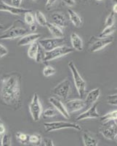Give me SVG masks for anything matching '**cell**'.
Listing matches in <instances>:
<instances>
[{
	"instance_id": "obj_12",
	"label": "cell",
	"mask_w": 117,
	"mask_h": 146,
	"mask_svg": "<svg viewBox=\"0 0 117 146\" xmlns=\"http://www.w3.org/2000/svg\"><path fill=\"white\" fill-rule=\"evenodd\" d=\"M0 11L8 12L10 13L15 15H22V14H25L27 12L32 11V10H28V9L14 7L12 5H7V4L5 3V2H3L2 0H0Z\"/></svg>"
},
{
	"instance_id": "obj_25",
	"label": "cell",
	"mask_w": 117,
	"mask_h": 146,
	"mask_svg": "<svg viewBox=\"0 0 117 146\" xmlns=\"http://www.w3.org/2000/svg\"><path fill=\"white\" fill-rule=\"evenodd\" d=\"M117 117V111L116 110H113V111L110 112V113H106V115H104L103 116L101 117V120L103 123L107 122L109 121H114V120H116Z\"/></svg>"
},
{
	"instance_id": "obj_21",
	"label": "cell",
	"mask_w": 117,
	"mask_h": 146,
	"mask_svg": "<svg viewBox=\"0 0 117 146\" xmlns=\"http://www.w3.org/2000/svg\"><path fill=\"white\" fill-rule=\"evenodd\" d=\"M46 27H47L51 35L55 38H63L64 37V34H63L62 29L60 28L59 27L54 24L53 23L47 22Z\"/></svg>"
},
{
	"instance_id": "obj_23",
	"label": "cell",
	"mask_w": 117,
	"mask_h": 146,
	"mask_svg": "<svg viewBox=\"0 0 117 146\" xmlns=\"http://www.w3.org/2000/svg\"><path fill=\"white\" fill-rule=\"evenodd\" d=\"M34 18L35 21L37 22L39 25L41 26V27H46L47 23V20L46 17L45 16V15L41 13V12L39 11V10H36L35 12L34 15Z\"/></svg>"
},
{
	"instance_id": "obj_26",
	"label": "cell",
	"mask_w": 117,
	"mask_h": 146,
	"mask_svg": "<svg viewBox=\"0 0 117 146\" xmlns=\"http://www.w3.org/2000/svg\"><path fill=\"white\" fill-rule=\"evenodd\" d=\"M31 144L34 145L35 146L40 145L41 143V136L38 134H34V135H29V139H28Z\"/></svg>"
},
{
	"instance_id": "obj_33",
	"label": "cell",
	"mask_w": 117,
	"mask_h": 146,
	"mask_svg": "<svg viewBox=\"0 0 117 146\" xmlns=\"http://www.w3.org/2000/svg\"><path fill=\"white\" fill-rule=\"evenodd\" d=\"M108 103L110 104L111 105H114V106H116L117 103V94H114L113 95H109L108 96Z\"/></svg>"
},
{
	"instance_id": "obj_45",
	"label": "cell",
	"mask_w": 117,
	"mask_h": 146,
	"mask_svg": "<svg viewBox=\"0 0 117 146\" xmlns=\"http://www.w3.org/2000/svg\"><path fill=\"white\" fill-rule=\"evenodd\" d=\"M114 2H116V0H114Z\"/></svg>"
},
{
	"instance_id": "obj_8",
	"label": "cell",
	"mask_w": 117,
	"mask_h": 146,
	"mask_svg": "<svg viewBox=\"0 0 117 146\" xmlns=\"http://www.w3.org/2000/svg\"><path fill=\"white\" fill-rule=\"evenodd\" d=\"M29 111L34 121H39L42 114V105L38 94H34L29 104Z\"/></svg>"
},
{
	"instance_id": "obj_44",
	"label": "cell",
	"mask_w": 117,
	"mask_h": 146,
	"mask_svg": "<svg viewBox=\"0 0 117 146\" xmlns=\"http://www.w3.org/2000/svg\"><path fill=\"white\" fill-rule=\"evenodd\" d=\"M96 1H103V0H96Z\"/></svg>"
},
{
	"instance_id": "obj_20",
	"label": "cell",
	"mask_w": 117,
	"mask_h": 146,
	"mask_svg": "<svg viewBox=\"0 0 117 146\" xmlns=\"http://www.w3.org/2000/svg\"><path fill=\"white\" fill-rule=\"evenodd\" d=\"M70 38H71L73 49L78 50V51H82L83 48H84V44H83V41L81 37L76 33L73 32V33H71V36H70Z\"/></svg>"
},
{
	"instance_id": "obj_37",
	"label": "cell",
	"mask_w": 117,
	"mask_h": 146,
	"mask_svg": "<svg viewBox=\"0 0 117 146\" xmlns=\"http://www.w3.org/2000/svg\"><path fill=\"white\" fill-rule=\"evenodd\" d=\"M12 5L14 7H20V5H21L22 0H11Z\"/></svg>"
},
{
	"instance_id": "obj_41",
	"label": "cell",
	"mask_w": 117,
	"mask_h": 146,
	"mask_svg": "<svg viewBox=\"0 0 117 146\" xmlns=\"http://www.w3.org/2000/svg\"><path fill=\"white\" fill-rule=\"evenodd\" d=\"M113 13H117V5H116V3L115 4V5H114V7H113Z\"/></svg>"
},
{
	"instance_id": "obj_36",
	"label": "cell",
	"mask_w": 117,
	"mask_h": 146,
	"mask_svg": "<svg viewBox=\"0 0 117 146\" xmlns=\"http://www.w3.org/2000/svg\"><path fill=\"white\" fill-rule=\"evenodd\" d=\"M44 143H45V146H54L53 141L52 139H49V138H45L44 139Z\"/></svg>"
},
{
	"instance_id": "obj_30",
	"label": "cell",
	"mask_w": 117,
	"mask_h": 146,
	"mask_svg": "<svg viewBox=\"0 0 117 146\" xmlns=\"http://www.w3.org/2000/svg\"><path fill=\"white\" fill-rule=\"evenodd\" d=\"M56 70L52 66H46L43 70V75L45 77H50L55 73Z\"/></svg>"
},
{
	"instance_id": "obj_15",
	"label": "cell",
	"mask_w": 117,
	"mask_h": 146,
	"mask_svg": "<svg viewBox=\"0 0 117 146\" xmlns=\"http://www.w3.org/2000/svg\"><path fill=\"white\" fill-rule=\"evenodd\" d=\"M49 102L53 106V108L56 110L57 111L59 112L64 118H69L70 115L68 113L67 110H66V107H65L64 104L58 99L55 98V97H50L49 98Z\"/></svg>"
},
{
	"instance_id": "obj_32",
	"label": "cell",
	"mask_w": 117,
	"mask_h": 146,
	"mask_svg": "<svg viewBox=\"0 0 117 146\" xmlns=\"http://www.w3.org/2000/svg\"><path fill=\"white\" fill-rule=\"evenodd\" d=\"M43 115L45 118H51V117H54L56 115V111L53 108H48V109L45 110L44 113H43Z\"/></svg>"
},
{
	"instance_id": "obj_7",
	"label": "cell",
	"mask_w": 117,
	"mask_h": 146,
	"mask_svg": "<svg viewBox=\"0 0 117 146\" xmlns=\"http://www.w3.org/2000/svg\"><path fill=\"white\" fill-rule=\"evenodd\" d=\"M71 89V82L68 78H66L53 88V94L62 100H66L69 96Z\"/></svg>"
},
{
	"instance_id": "obj_16",
	"label": "cell",
	"mask_w": 117,
	"mask_h": 146,
	"mask_svg": "<svg viewBox=\"0 0 117 146\" xmlns=\"http://www.w3.org/2000/svg\"><path fill=\"white\" fill-rule=\"evenodd\" d=\"M41 37V35L39 33H32L28 35H25L21 36L20 39L18 40V46H25V45H31L34 42L37 41Z\"/></svg>"
},
{
	"instance_id": "obj_38",
	"label": "cell",
	"mask_w": 117,
	"mask_h": 146,
	"mask_svg": "<svg viewBox=\"0 0 117 146\" xmlns=\"http://www.w3.org/2000/svg\"><path fill=\"white\" fill-rule=\"evenodd\" d=\"M5 133H6V129H5V126H4L2 121H0V135L3 136Z\"/></svg>"
},
{
	"instance_id": "obj_22",
	"label": "cell",
	"mask_w": 117,
	"mask_h": 146,
	"mask_svg": "<svg viewBox=\"0 0 117 146\" xmlns=\"http://www.w3.org/2000/svg\"><path fill=\"white\" fill-rule=\"evenodd\" d=\"M68 13L70 20L75 27H77V28L81 27L82 24V20L76 12L74 11L72 9H68Z\"/></svg>"
},
{
	"instance_id": "obj_18",
	"label": "cell",
	"mask_w": 117,
	"mask_h": 146,
	"mask_svg": "<svg viewBox=\"0 0 117 146\" xmlns=\"http://www.w3.org/2000/svg\"><path fill=\"white\" fill-rule=\"evenodd\" d=\"M84 146H97L98 140L94 134L89 131H84L82 134Z\"/></svg>"
},
{
	"instance_id": "obj_10",
	"label": "cell",
	"mask_w": 117,
	"mask_h": 146,
	"mask_svg": "<svg viewBox=\"0 0 117 146\" xmlns=\"http://www.w3.org/2000/svg\"><path fill=\"white\" fill-rule=\"evenodd\" d=\"M91 40H92V42H91L89 48V50L91 53H95V52L102 50L103 48L110 45V43H112L113 42V38L109 37V36L108 37H106V38H101V37L95 38V37H92Z\"/></svg>"
},
{
	"instance_id": "obj_2",
	"label": "cell",
	"mask_w": 117,
	"mask_h": 146,
	"mask_svg": "<svg viewBox=\"0 0 117 146\" xmlns=\"http://www.w3.org/2000/svg\"><path fill=\"white\" fill-rule=\"evenodd\" d=\"M28 32L24 23L20 20H17L12 25L0 35V40H12L24 36Z\"/></svg>"
},
{
	"instance_id": "obj_17",
	"label": "cell",
	"mask_w": 117,
	"mask_h": 146,
	"mask_svg": "<svg viewBox=\"0 0 117 146\" xmlns=\"http://www.w3.org/2000/svg\"><path fill=\"white\" fill-rule=\"evenodd\" d=\"M101 88H96L91 90L89 93L87 94V96L85 97V100H84V102H85L86 106L90 107L93 104L97 102V100L99 99L100 96H101Z\"/></svg>"
},
{
	"instance_id": "obj_29",
	"label": "cell",
	"mask_w": 117,
	"mask_h": 146,
	"mask_svg": "<svg viewBox=\"0 0 117 146\" xmlns=\"http://www.w3.org/2000/svg\"><path fill=\"white\" fill-rule=\"evenodd\" d=\"M115 23V13L111 12L108 15V16L106 18V22H105V27H108L114 25Z\"/></svg>"
},
{
	"instance_id": "obj_42",
	"label": "cell",
	"mask_w": 117,
	"mask_h": 146,
	"mask_svg": "<svg viewBox=\"0 0 117 146\" xmlns=\"http://www.w3.org/2000/svg\"><path fill=\"white\" fill-rule=\"evenodd\" d=\"M2 137H3V136H2V135H0V146H2Z\"/></svg>"
},
{
	"instance_id": "obj_27",
	"label": "cell",
	"mask_w": 117,
	"mask_h": 146,
	"mask_svg": "<svg viewBox=\"0 0 117 146\" xmlns=\"http://www.w3.org/2000/svg\"><path fill=\"white\" fill-rule=\"evenodd\" d=\"M16 138L22 144H27L28 143V139H29V135H26L25 133H23L21 131H18L16 133Z\"/></svg>"
},
{
	"instance_id": "obj_46",
	"label": "cell",
	"mask_w": 117,
	"mask_h": 146,
	"mask_svg": "<svg viewBox=\"0 0 117 146\" xmlns=\"http://www.w3.org/2000/svg\"><path fill=\"white\" fill-rule=\"evenodd\" d=\"M0 121H1V117H0Z\"/></svg>"
},
{
	"instance_id": "obj_9",
	"label": "cell",
	"mask_w": 117,
	"mask_h": 146,
	"mask_svg": "<svg viewBox=\"0 0 117 146\" xmlns=\"http://www.w3.org/2000/svg\"><path fill=\"white\" fill-rule=\"evenodd\" d=\"M65 42H66V40H65L64 37L63 38H55V37L45 38L41 39L38 41L39 45L45 51H50L58 47L63 46L64 45Z\"/></svg>"
},
{
	"instance_id": "obj_4",
	"label": "cell",
	"mask_w": 117,
	"mask_h": 146,
	"mask_svg": "<svg viewBox=\"0 0 117 146\" xmlns=\"http://www.w3.org/2000/svg\"><path fill=\"white\" fill-rule=\"evenodd\" d=\"M45 129L46 132L57 131V130L63 129H73L80 131L82 127L76 123H71L67 121H53V122H47L44 123Z\"/></svg>"
},
{
	"instance_id": "obj_28",
	"label": "cell",
	"mask_w": 117,
	"mask_h": 146,
	"mask_svg": "<svg viewBox=\"0 0 117 146\" xmlns=\"http://www.w3.org/2000/svg\"><path fill=\"white\" fill-rule=\"evenodd\" d=\"M24 20L28 26H32L35 23L34 15L32 14V11L27 12L24 14Z\"/></svg>"
},
{
	"instance_id": "obj_11",
	"label": "cell",
	"mask_w": 117,
	"mask_h": 146,
	"mask_svg": "<svg viewBox=\"0 0 117 146\" xmlns=\"http://www.w3.org/2000/svg\"><path fill=\"white\" fill-rule=\"evenodd\" d=\"M44 54L42 52V48L39 45L38 42L36 41L31 44L28 49V56L30 58L35 60L36 62H43Z\"/></svg>"
},
{
	"instance_id": "obj_5",
	"label": "cell",
	"mask_w": 117,
	"mask_h": 146,
	"mask_svg": "<svg viewBox=\"0 0 117 146\" xmlns=\"http://www.w3.org/2000/svg\"><path fill=\"white\" fill-rule=\"evenodd\" d=\"M73 51H74L73 48L66 46V45L58 47V48H55V49L50 50V51L45 52V54H44L43 62H50L52 60L56 59V58L64 56L67 54H69V53H72Z\"/></svg>"
},
{
	"instance_id": "obj_6",
	"label": "cell",
	"mask_w": 117,
	"mask_h": 146,
	"mask_svg": "<svg viewBox=\"0 0 117 146\" xmlns=\"http://www.w3.org/2000/svg\"><path fill=\"white\" fill-rule=\"evenodd\" d=\"M100 132L106 139L116 140L117 136L116 120L103 123V125L100 128Z\"/></svg>"
},
{
	"instance_id": "obj_19",
	"label": "cell",
	"mask_w": 117,
	"mask_h": 146,
	"mask_svg": "<svg viewBox=\"0 0 117 146\" xmlns=\"http://www.w3.org/2000/svg\"><path fill=\"white\" fill-rule=\"evenodd\" d=\"M53 23L59 27L60 28H66L68 25V21L63 14L60 13H55L51 16Z\"/></svg>"
},
{
	"instance_id": "obj_24",
	"label": "cell",
	"mask_w": 117,
	"mask_h": 146,
	"mask_svg": "<svg viewBox=\"0 0 117 146\" xmlns=\"http://www.w3.org/2000/svg\"><path fill=\"white\" fill-rule=\"evenodd\" d=\"M116 26H111V27H105L101 33L100 34L99 37L101 38H106V37H108L110 35H112L114 32L116 31Z\"/></svg>"
},
{
	"instance_id": "obj_14",
	"label": "cell",
	"mask_w": 117,
	"mask_h": 146,
	"mask_svg": "<svg viewBox=\"0 0 117 146\" xmlns=\"http://www.w3.org/2000/svg\"><path fill=\"white\" fill-rule=\"evenodd\" d=\"M98 105V103L95 102V104L89 107L87 110L82 113V114L79 115L76 118V120L77 121H82V120L88 119V118H100V114L97 112V108Z\"/></svg>"
},
{
	"instance_id": "obj_40",
	"label": "cell",
	"mask_w": 117,
	"mask_h": 146,
	"mask_svg": "<svg viewBox=\"0 0 117 146\" xmlns=\"http://www.w3.org/2000/svg\"><path fill=\"white\" fill-rule=\"evenodd\" d=\"M29 29L32 32H35V31L36 30V29H37V27H36V25L34 23V24H33V25L29 26Z\"/></svg>"
},
{
	"instance_id": "obj_1",
	"label": "cell",
	"mask_w": 117,
	"mask_h": 146,
	"mask_svg": "<svg viewBox=\"0 0 117 146\" xmlns=\"http://www.w3.org/2000/svg\"><path fill=\"white\" fill-rule=\"evenodd\" d=\"M0 98L7 106L14 110L21 107V75L12 72L5 75L2 80Z\"/></svg>"
},
{
	"instance_id": "obj_31",
	"label": "cell",
	"mask_w": 117,
	"mask_h": 146,
	"mask_svg": "<svg viewBox=\"0 0 117 146\" xmlns=\"http://www.w3.org/2000/svg\"><path fill=\"white\" fill-rule=\"evenodd\" d=\"M2 146H12L11 136L9 133H5L3 135Z\"/></svg>"
},
{
	"instance_id": "obj_43",
	"label": "cell",
	"mask_w": 117,
	"mask_h": 146,
	"mask_svg": "<svg viewBox=\"0 0 117 146\" xmlns=\"http://www.w3.org/2000/svg\"><path fill=\"white\" fill-rule=\"evenodd\" d=\"M3 28H4L3 25H2V24H1V23H0V29H3Z\"/></svg>"
},
{
	"instance_id": "obj_13",
	"label": "cell",
	"mask_w": 117,
	"mask_h": 146,
	"mask_svg": "<svg viewBox=\"0 0 117 146\" xmlns=\"http://www.w3.org/2000/svg\"><path fill=\"white\" fill-rule=\"evenodd\" d=\"M64 105L68 113H74V112L81 110L84 107H86L85 102H84V100H78V99L68 100V101L66 102Z\"/></svg>"
},
{
	"instance_id": "obj_3",
	"label": "cell",
	"mask_w": 117,
	"mask_h": 146,
	"mask_svg": "<svg viewBox=\"0 0 117 146\" xmlns=\"http://www.w3.org/2000/svg\"><path fill=\"white\" fill-rule=\"evenodd\" d=\"M68 67H69L70 70L72 73L73 79H74V82L75 86L77 90L78 94L81 97H84L86 91V82L84 81L82 75H80V73L79 72L74 62H68Z\"/></svg>"
},
{
	"instance_id": "obj_34",
	"label": "cell",
	"mask_w": 117,
	"mask_h": 146,
	"mask_svg": "<svg viewBox=\"0 0 117 146\" xmlns=\"http://www.w3.org/2000/svg\"><path fill=\"white\" fill-rule=\"evenodd\" d=\"M7 53H8L7 48L4 46L3 45H2V44H0V58H3Z\"/></svg>"
},
{
	"instance_id": "obj_39",
	"label": "cell",
	"mask_w": 117,
	"mask_h": 146,
	"mask_svg": "<svg viewBox=\"0 0 117 146\" xmlns=\"http://www.w3.org/2000/svg\"><path fill=\"white\" fill-rule=\"evenodd\" d=\"M63 2L65 3V5L69 6V7H72L75 5L74 0H63Z\"/></svg>"
},
{
	"instance_id": "obj_35",
	"label": "cell",
	"mask_w": 117,
	"mask_h": 146,
	"mask_svg": "<svg viewBox=\"0 0 117 146\" xmlns=\"http://www.w3.org/2000/svg\"><path fill=\"white\" fill-rule=\"evenodd\" d=\"M56 2H57V0H47L46 3V7L48 9V10H50V7H53V5H55V3Z\"/></svg>"
}]
</instances>
